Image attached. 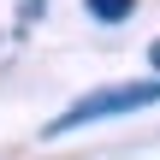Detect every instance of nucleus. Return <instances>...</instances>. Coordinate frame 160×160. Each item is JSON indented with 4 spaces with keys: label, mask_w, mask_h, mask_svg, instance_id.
<instances>
[{
    "label": "nucleus",
    "mask_w": 160,
    "mask_h": 160,
    "mask_svg": "<svg viewBox=\"0 0 160 160\" xmlns=\"http://www.w3.org/2000/svg\"><path fill=\"white\" fill-rule=\"evenodd\" d=\"M89 6V18H101V24H125L131 12H137V0H83Z\"/></svg>",
    "instance_id": "obj_2"
},
{
    "label": "nucleus",
    "mask_w": 160,
    "mask_h": 160,
    "mask_svg": "<svg viewBox=\"0 0 160 160\" xmlns=\"http://www.w3.org/2000/svg\"><path fill=\"white\" fill-rule=\"evenodd\" d=\"M160 101V77L148 83H119V89H101V95H83L77 107H65L53 119V131H77V125H95V119H119V113H137V107H154Z\"/></svg>",
    "instance_id": "obj_1"
},
{
    "label": "nucleus",
    "mask_w": 160,
    "mask_h": 160,
    "mask_svg": "<svg viewBox=\"0 0 160 160\" xmlns=\"http://www.w3.org/2000/svg\"><path fill=\"white\" fill-rule=\"evenodd\" d=\"M154 65H160V42H154Z\"/></svg>",
    "instance_id": "obj_3"
}]
</instances>
